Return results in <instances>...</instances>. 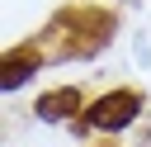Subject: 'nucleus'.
Here are the masks:
<instances>
[{"label": "nucleus", "instance_id": "nucleus-1", "mask_svg": "<svg viewBox=\"0 0 151 147\" xmlns=\"http://www.w3.org/2000/svg\"><path fill=\"white\" fill-rule=\"evenodd\" d=\"M137 119V95L132 90H113V95H104V100H94L90 104V114H85V123L90 128H127Z\"/></svg>", "mask_w": 151, "mask_h": 147}, {"label": "nucleus", "instance_id": "nucleus-2", "mask_svg": "<svg viewBox=\"0 0 151 147\" xmlns=\"http://www.w3.org/2000/svg\"><path fill=\"white\" fill-rule=\"evenodd\" d=\"M76 104H80V95H76V90H52V95H42V100H38V114H42V119H66Z\"/></svg>", "mask_w": 151, "mask_h": 147}, {"label": "nucleus", "instance_id": "nucleus-3", "mask_svg": "<svg viewBox=\"0 0 151 147\" xmlns=\"http://www.w3.org/2000/svg\"><path fill=\"white\" fill-rule=\"evenodd\" d=\"M33 66H38V62H28V57H9V66H5V90H14V85H24Z\"/></svg>", "mask_w": 151, "mask_h": 147}]
</instances>
